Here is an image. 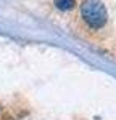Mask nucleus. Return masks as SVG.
<instances>
[{
  "mask_svg": "<svg viewBox=\"0 0 116 120\" xmlns=\"http://www.w3.org/2000/svg\"><path fill=\"white\" fill-rule=\"evenodd\" d=\"M76 0H55V7L61 11H68V10L74 8Z\"/></svg>",
  "mask_w": 116,
  "mask_h": 120,
  "instance_id": "2",
  "label": "nucleus"
},
{
  "mask_svg": "<svg viewBox=\"0 0 116 120\" xmlns=\"http://www.w3.org/2000/svg\"><path fill=\"white\" fill-rule=\"evenodd\" d=\"M81 15L90 29H102L108 19L106 8L100 0H84L81 5Z\"/></svg>",
  "mask_w": 116,
  "mask_h": 120,
  "instance_id": "1",
  "label": "nucleus"
}]
</instances>
